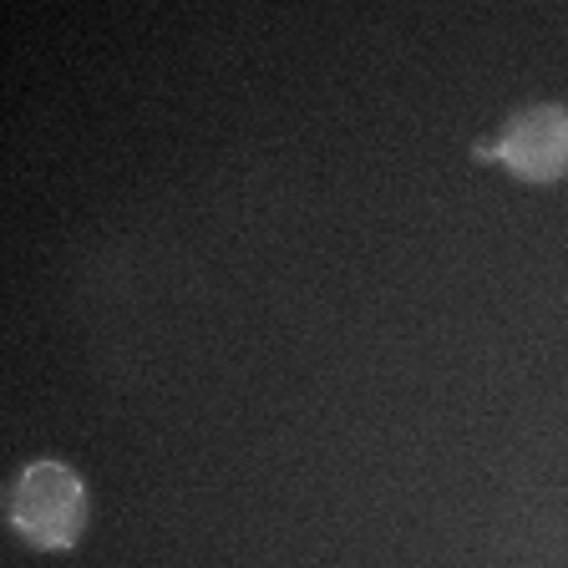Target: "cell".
I'll return each mask as SVG.
<instances>
[{
  "label": "cell",
  "mask_w": 568,
  "mask_h": 568,
  "mask_svg": "<svg viewBox=\"0 0 568 568\" xmlns=\"http://www.w3.org/2000/svg\"><path fill=\"white\" fill-rule=\"evenodd\" d=\"M87 513H92V497H87L82 473L51 457L26 462L6 493L11 532L31 548H47V554L77 548V538L87 532Z\"/></svg>",
  "instance_id": "obj_1"
},
{
  "label": "cell",
  "mask_w": 568,
  "mask_h": 568,
  "mask_svg": "<svg viewBox=\"0 0 568 568\" xmlns=\"http://www.w3.org/2000/svg\"><path fill=\"white\" fill-rule=\"evenodd\" d=\"M483 158L503 163L523 183H564L568 178V106L538 102L513 112L503 138L483 142Z\"/></svg>",
  "instance_id": "obj_2"
}]
</instances>
